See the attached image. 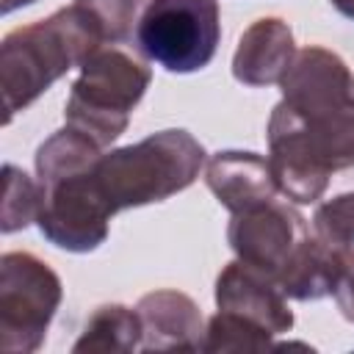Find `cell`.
<instances>
[{"instance_id":"obj_1","label":"cell","mask_w":354,"mask_h":354,"mask_svg":"<svg viewBox=\"0 0 354 354\" xmlns=\"http://www.w3.org/2000/svg\"><path fill=\"white\" fill-rule=\"evenodd\" d=\"M105 36L97 19L77 3L58 8L47 19L14 28L0 44V88L6 124L25 111L61 75L83 66L102 47Z\"/></svg>"},{"instance_id":"obj_2","label":"cell","mask_w":354,"mask_h":354,"mask_svg":"<svg viewBox=\"0 0 354 354\" xmlns=\"http://www.w3.org/2000/svg\"><path fill=\"white\" fill-rule=\"evenodd\" d=\"M205 166L202 144L185 130H160L138 144L102 152L91 183L108 213L163 202L185 191Z\"/></svg>"},{"instance_id":"obj_3","label":"cell","mask_w":354,"mask_h":354,"mask_svg":"<svg viewBox=\"0 0 354 354\" xmlns=\"http://www.w3.org/2000/svg\"><path fill=\"white\" fill-rule=\"evenodd\" d=\"M268 163L293 205L324 196L332 171L354 166V116H299L285 102L268 119Z\"/></svg>"},{"instance_id":"obj_4","label":"cell","mask_w":354,"mask_h":354,"mask_svg":"<svg viewBox=\"0 0 354 354\" xmlns=\"http://www.w3.org/2000/svg\"><path fill=\"white\" fill-rule=\"evenodd\" d=\"M149 80L152 72L138 58L119 47H100L80 66L64 119L105 149L127 130L130 113L149 88Z\"/></svg>"},{"instance_id":"obj_5","label":"cell","mask_w":354,"mask_h":354,"mask_svg":"<svg viewBox=\"0 0 354 354\" xmlns=\"http://www.w3.org/2000/svg\"><path fill=\"white\" fill-rule=\"evenodd\" d=\"M221 39L216 0H149L138 25V50L166 72H196L216 55Z\"/></svg>"},{"instance_id":"obj_6","label":"cell","mask_w":354,"mask_h":354,"mask_svg":"<svg viewBox=\"0 0 354 354\" xmlns=\"http://www.w3.org/2000/svg\"><path fill=\"white\" fill-rule=\"evenodd\" d=\"M64 299L58 274L30 252L0 257V351L33 354Z\"/></svg>"},{"instance_id":"obj_7","label":"cell","mask_w":354,"mask_h":354,"mask_svg":"<svg viewBox=\"0 0 354 354\" xmlns=\"http://www.w3.org/2000/svg\"><path fill=\"white\" fill-rule=\"evenodd\" d=\"M91 166L77 174L61 177L50 185H41L44 199L36 221L41 235L53 246L77 254L94 252L100 243H105L111 221V213L91 183Z\"/></svg>"},{"instance_id":"obj_8","label":"cell","mask_w":354,"mask_h":354,"mask_svg":"<svg viewBox=\"0 0 354 354\" xmlns=\"http://www.w3.org/2000/svg\"><path fill=\"white\" fill-rule=\"evenodd\" d=\"M282 102L299 116H354V75L326 47H304L279 80Z\"/></svg>"},{"instance_id":"obj_9","label":"cell","mask_w":354,"mask_h":354,"mask_svg":"<svg viewBox=\"0 0 354 354\" xmlns=\"http://www.w3.org/2000/svg\"><path fill=\"white\" fill-rule=\"evenodd\" d=\"M304 238L307 224L301 213L277 199L232 213V221L227 227V241L238 260L252 263L268 274H277L288 254Z\"/></svg>"},{"instance_id":"obj_10","label":"cell","mask_w":354,"mask_h":354,"mask_svg":"<svg viewBox=\"0 0 354 354\" xmlns=\"http://www.w3.org/2000/svg\"><path fill=\"white\" fill-rule=\"evenodd\" d=\"M216 307L243 315L271 335H285L293 326L288 296L279 290L274 274L243 260H232L221 268L216 279Z\"/></svg>"},{"instance_id":"obj_11","label":"cell","mask_w":354,"mask_h":354,"mask_svg":"<svg viewBox=\"0 0 354 354\" xmlns=\"http://www.w3.org/2000/svg\"><path fill=\"white\" fill-rule=\"evenodd\" d=\"M144 340L141 351H199L205 321L196 301L180 290H152L136 304Z\"/></svg>"},{"instance_id":"obj_12","label":"cell","mask_w":354,"mask_h":354,"mask_svg":"<svg viewBox=\"0 0 354 354\" xmlns=\"http://www.w3.org/2000/svg\"><path fill=\"white\" fill-rule=\"evenodd\" d=\"M205 183L230 213L271 202L279 191L268 158L243 149L216 152L205 166Z\"/></svg>"},{"instance_id":"obj_13","label":"cell","mask_w":354,"mask_h":354,"mask_svg":"<svg viewBox=\"0 0 354 354\" xmlns=\"http://www.w3.org/2000/svg\"><path fill=\"white\" fill-rule=\"evenodd\" d=\"M296 58L293 30L277 17L252 22L238 39L232 55V75L243 86H274L285 77Z\"/></svg>"},{"instance_id":"obj_14","label":"cell","mask_w":354,"mask_h":354,"mask_svg":"<svg viewBox=\"0 0 354 354\" xmlns=\"http://www.w3.org/2000/svg\"><path fill=\"white\" fill-rule=\"evenodd\" d=\"M337 252L340 249H332L318 235L315 238L307 235L274 274L279 290L288 299H299V301H315L329 296L337 268Z\"/></svg>"},{"instance_id":"obj_15","label":"cell","mask_w":354,"mask_h":354,"mask_svg":"<svg viewBox=\"0 0 354 354\" xmlns=\"http://www.w3.org/2000/svg\"><path fill=\"white\" fill-rule=\"evenodd\" d=\"M144 329L138 310H130L124 304H102L91 313L86 321L80 337L75 340V354H127L141 351Z\"/></svg>"},{"instance_id":"obj_16","label":"cell","mask_w":354,"mask_h":354,"mask_svg":"<svg viewBox=\"0 0 354 354\" xmlns=\"http://www.w3.org/2000/svg\"><path fill=\"white\" fill-rule=\"evenodd\" d=\"M100 155H102V147L97 141H91L88 136H83L80 130L66 124L64 130H58L47 141H41V147L36 149L39 183L50 185L61 177L77 174V171L88 169Z\"/></svg>"},{"instance_id":"obj_17","label":"cell","mask_w":354,"mask_h":354,"mask_svg":"<svg viewBox=\"0 0 354 354\" xmlns=\"http://www.w3.org/2000/svg\"><path fill=\"white\" fill-rule=\"evenodd\" d=\"M271 332L243 315L218 310L207 326L199 351H266L271 348Z\"/></svg>"},{"instance_id":"obj_18","label":"cell","mask_w":354,"mask_h":354,"mask_svg":"<svg viewBox=\"0 0 354 354\" xmlns=\"http://www.w3.org/2000/svg\"><path fill=\"white\" fill-rule=\"evenodd\" d=\"M3 177H6V194H3L0 230L3 232H17V230H25L28 224L39 221L44 188H41V183H33L14 163L3 166Z\"/></svg>"},{"instance_id":"obj_19","label":"cell","mask_w":354,"mask_h":354,"mask_svg":"<svg viewBox=\"0 0 354 354\" xmlns=\"http://www.w3.org/2000/svg\"><path fill=\"white\" fill-rule=\"evenodd\" d=\"M313 227H315V235L332 249H351L354 246V191L318 205L313 216Z\"/></svg>"},{"instance_id":"obj_20","label":"cell","mask_w":354,"mask_h":354,"mask_svg":"<svg viewBox=\"0 0 354 354\" xmlns=\"http://www.w3.org/2000/svg\"><path fill=\"white\" fill-rule=\"evenodd\" d=\"M75 3L97 19L105 41H124L133 33V25L138 22V11L147 8L144 3L149 0H75Z\"/></svg>"},{"instance_id":"obj_21","label":"cell","mask_w":354,"mask_h":354,"mask_svg":"<svg viewBox=\"0 0 354 354\" xmlns=\"http://www.w3.org/2000/svg\"><path fill=\"white\" fill-rule=\"evenodd\" d=\"M329 293L335 296L343 318L354 324V252L351 249L337 252V268H335V279H332Z\"/></svg>"},{"instance_id":"obj_22","label":"cell","mask_w":354,"mask_h":354,"mask_svg":"<svg viewBox=\"0 0 354 354\" xmlns=\"http://www.w3.org/2000/svg\"><path fill=\"white\" fill-rule=\"evenodd\" d=\"M30 3H36V0H0V8H3V14H11V11H17L22 6H30Z\"/></svg>"},{"instance_id":"obj_23","label":"cell","mask_w":354,"mask_h":354,"mask_svg":"<svg viewBox=\"0 0 354 354\" xmlns=\"http://www.w3.org/2000/svg\"><path fill=\"white\" fill-rule=\"evenodd\" d=\"M332 6L343 14V17H348V19H354V0H332Z\"/></svg>"}]
</instances>
